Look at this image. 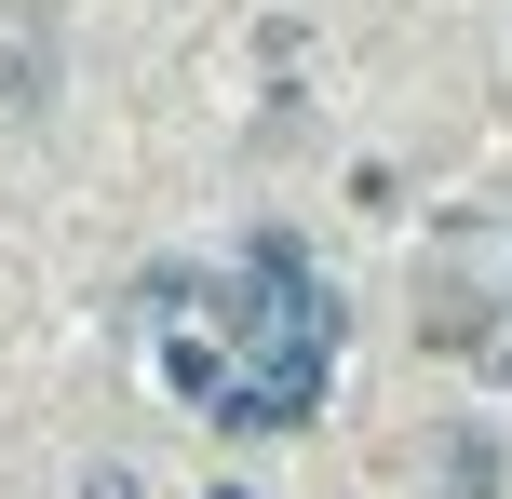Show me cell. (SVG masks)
<instances>
[{
    "label": "cell",
    "instance_id": "obj_3",
    "mask_svg": "<svg viewBox=\"0 0 512 499\" xmlns=\"http://www.w3.org/2000/svg\"><path fill=\"white\" fill-rule=\"evenodd\" d=\"M203 499H243V486H203Z\"/></svg>",
    "mask_w": 512,
    "mask_h": 499
},
{
    "label": "cell",
    "instance_id": "obj_1",
    "mask_svg": "<svg viewBox=\"0 0 512 499\" xmlns=\"http://www.w3.org/2000/svg\"><path fill=\"white\" fill-rule=\"evenodd\" d=\"M445 486H459V499L499 486V446H486V432H459V446H445Z\"/></svg>",
    "mask_w": 512,
    "mask_h": 499
},
{
    "label": "cell",
    "instance_id": "obj_2",
    "mask_svg": "<svg viewBox=\"0 0 512 499\" xmlns=\"http://www.w3.org/2000/svg\"><path fill=\"white\" fill-rule=\"evenodd\" d=\"M81 499H135V473H122V459H95V473H81Z\"/></svg>",
    "mask_w": 512,
    "mask_h": 499
}]
</instances>
